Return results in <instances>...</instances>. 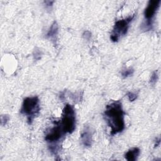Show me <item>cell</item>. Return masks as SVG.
I'll list each match as a JSON object with an SVG mask.
<instances>
[{
	"label": "cell",
	"instance_id": "obj_1",
	"mask_svg": "<svg viewBox=\"0 0 161 161\" xmlns=\"http://www.w3.org/2000/svg\"><path fill=\"white\" fill-rule=\"evenodd\" d=\"M106 120L111 128V135L121 132L125 128L124 112L121 103L119 101L107 105L104 113Z\"/></svg>",
	"mask_w": 161,
	"mask_h": 161
},
{
	"label": "cell",
	"instance_id": "obj_2",
	"mask_svg": "<svg viewBox=\"0 0 161 161\" xmlns=\"http://www.w3.org/2000/svg\"><path fill=\"white\" fill-rule=\"evenodd\" d=\"M39 99L36 96L26 97L22 104L20 112L26 115L28 121H31L39 113Z\"/></svg>",
	"mask_w": 161,
	"mask_h": 161
},
{
	"label": "cell",
	"instance_id": "obj_3",
	"mask_svg": "<svg viewBox=\"0 0 161 161\" xmlns=\"http://www.w3.org/2000/svg\"><path fill=\"white\" fill-rule=\"evenodd\" d=\"M60 126L64 131L71 133L75 128V116L73 107L70 104H66L63 109L62 118Z\"/></svg>",
	"mask_w": 161,
	"mask_h": 161
},
{
	"label": "cell",
	"instance_id": "obj_4",
	"mask_svg": "<svg viewBox=\"0 0 161 161\" xmlns=\"http://www.w3.org/2000/svg\"><path fill=\"white\" fill-rule=\"evenodd\" d=\"M135 15H132L116 21L111 35V40L113 42H117L120 36L125 35L129 28V25L134 18Z\"/></svg>",
	"mask_w": 161,
	"mask_h": 161
},
{
	"label": "cell",
	"instance_id": "obj_5",
	"mask_svg": "<svg viewBox=\"0 0 161 161\" xmlns=\"http://www.w3.org/2000/svg\"><path fill=\"white\" fill-rule=\"evenodd\" d=\"M160 0L149 1L144 11L145 23L143 26L146 28H150L152 25L153 19L160 6Z\"/></svg>",
	"mask_w": 161,
	"mask_h": 161
},
{
	"label": "cell",
	"instance_id": "obj_6",
	"mask_svg": "<svg viewBox=\"0 0 161 161\" xmlns=\"http://www.w3.org/2000/svg\"><path fill=\"white\" fill-rule=\"evenodd\" d=\"M65 133L60 125L52 128L45 135V140L49 143H54L59 141L63 135Z\"/></svg>",
	"mask_w": 161,
	"mask_h": 161
},
{
	"label": "cell",
	"instance_id": "obj_7",
	"mask_svg": "<svg viewBox=\"0 0 161 161\" xmlns=\"http://www.w3.org/2000/svg\"><path fill=\"white\" fill-rule=\"evenodd\" d=\"M140 150L137 147H134L129 150L125 153V158L128 161H134L136 160L140 154Z\"/></svg>",
	"mask_w": 161,
	"mask_h": 161
},
{
	"label": "cell",
	"instance_id": "obj_8",
	"mask_svg": "<svg viewBox=\"0 0 161 161\" xmlns=\"http://www.w3.org/2000/svg\"><path fill=\"white\" fill-rule=\"evenodd\" d=\"M90 130L88 129H86L81 134V140L83 145L86 147H90L91 145L92 142V136L91 133L89 131Z\"/></svg>",
	"mask_w": 161,
	"mask_h": 161
},
{
	"label": "cell",
	"instance_id": "obj_9",
	"mask_svg": "<svg viewBox=\"0 0 161 161\" xmlns=\"http://www.w3.org/2000/svg\"><path fill=\"white\" fill-rule=\"evenodd\" d=\"M58 33V25L55 21L53 22V23L51 27L50 28V30L47 33V36L48 38H53L55 36L57 35Z\"/></svg>",
	"mask_w": 161,
	"mask_h": 161
},
{
	"label": "cell",
	"instance_id": "obj_10",
	"mask_svg": "<svg viewBox=\"0 0 161 161\" xmlns=\"http://www.w3.org/2000/svg\"><path fill=\"white\" fill-rule=\"evenodd\" d=\"M133 72H134V70L133 69H128L123 70V72H121V75L124 78H126V77H128L131 75L133 74Z\"/></svg>",
	"mask_w": 161,
	"mask_h": 161
},
{
	"label": "cell",
	"instance_id": "obj_11",
	"mask_svg": "<svg viewBox=\"0 0 161 161\" xmlns=\"http://www.w3.org/2000/svg\"><path fill=\"white\" fill-rule=\"evenodd\" d=\"M158 73L157 71H154L152 75H151V77H150V82L151 84H155L157 80H158Z\"/></svg>",
	"mask_w": 161,
	"mask_h": 161
},
{
	"label": "cell",
	"instance_id": "obj_12",
	"mask_svg": "<svg viewBox=\"0 0 161 161\" xmlns=\"http://www.w3.org/2000/svg\"><path fill=\"white\" fill-rule=\"evenodd\" d=\"M128 99L130 101H133L134 100H135L137 97V94L134 93V92H130L128 94Z\"/></svg>",
	"mask_w": 161,
	"mask_h": 161
}]
</instances>
